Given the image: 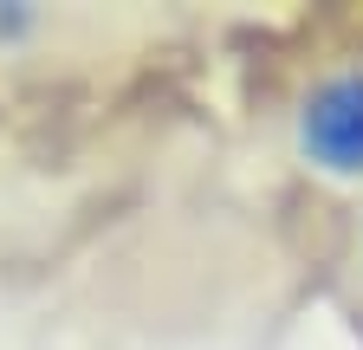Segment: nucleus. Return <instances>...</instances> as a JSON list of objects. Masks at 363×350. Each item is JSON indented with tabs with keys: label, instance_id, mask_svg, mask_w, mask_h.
<instances>
[{
	"label": "nucleus",
	"instance_id": "nucleus-1",
	"mask_svg": "<svg viewBox=\"0 0 363 350\" xmlns=\"http://www.w3.org/2000/svg\"><path fill=\"white\" fill-rule=\"evenodd\" d=\"M292 149L311 175L337 188H363V59L325 65L292 111Z\"/></svg>",
	"mask_w": 363,
	"mask_h": 350
},
{
	"label": "nucleus",
	"instance_id": "nucleus-2",
	"mask_svg": "<svg viewBox=\"0 0 363 350\" xmlns=\"http://www.w3.org/2000/svg\"><path fill=\"white\" fill-rule=\"evenodd\" d=\"M33 26H39V13H33V7H0V46H20Z\"/></svg>",
	"mask_w": 363,
	"mask_h": 350
},
{
	"label": "nucleus",
	"instance_id": "nucleus-3",
	"mask_svg": "<svg viewBox=\"0 0 363 350\" xmlns=\"http://www.w3.org/2000/svg\"><path fill=\"white\" fill-rule=\"evenodd\" d=\"M357 266H363V227H357Z\"/></svg>",
	"mask_w": 363,
	"mask_h": 350
}]
</instances>
